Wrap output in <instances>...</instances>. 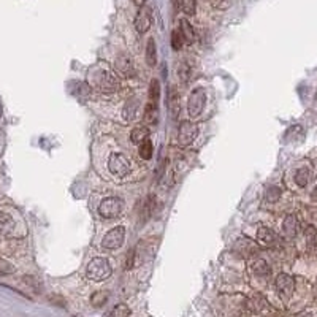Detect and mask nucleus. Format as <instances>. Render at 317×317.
<instances>
[{"label": "nucleus", "instance_id": "1", "mask_svg": "<svg viewBox=\"0 0 317 317\" xmlns=\"http://www.w3.org/2000/svg\"><path fill=\"white\" fill-rule=\"evenodd\" d=\"M113 270H111V265L107 258L103 257H95L92 258L90 262L87 263V268H86V275L90 281H95V282H100V281H105L111 276Z\"/></svg>", "mask_w": 317, "mask_h": 317}, {"label": "nucleus", "instance_id": "2", "mask_svg": "<svg viewBox=\"0 0 317 317\" xmlns=\"http://www.w3.org/2000/svg\"><path fill=\"white\" fill-rule=\"evenodd\" d=\"M108 170L110 173L118 178V179H124L132 170V164L129 161V157L122 152H113L108 159Z\"/></svg>", "mask_w": 317, "mask_h": 317}, {"label": "nucleus", "instance_id": "3", "mask_svg": "<svg viewBox=\"0 0 317 317\" xmlns=\"http://www.w3.org/2000/svg\"><path fill=\"white\" fill-rule=\"evenodd\" d=\"M205 105H206V90L203 87H197L195 90H192V94L189 95V100H187L189 116L192 119L198 118L203 113V110H205Z\"/></svg>", "mask_w": 317, "mask_h": 317}, {"label": "nucleus", "instance_id": "4", "mask_svg": "<svg viewBox=\"0 0 317 317\" xmlns=\"http://www.w3.org/2000/svg\"><path fill=\"white\" fill-rule=\"evenodd\" d=\"M94 79V86L101 90V92H107V94H111L115 92V90L118 89L119 83H118V78L113 75L110 70H98L97 73H94L92 76Z\"/></svg>", "mask_w": 317, "mask_h": 317}, {"label": "nucleus", "instance_id": "5", "mask_svg": "<svg viewBox=\"0 0 317 317\" xmlns=\"http://www.w3.org/2000/svg\"><path fill=\"white\" fill-rule=\"evenodd\" d=\"M124 209V200L119 197H108L101 200L98 206V214L103 219H115Z\"/></svg>", "mask_w": 317, "mask_h": 317}, {"label": "nucleus", "instance_id": "6", "mask_svg": "<svg viewBox=\"0 0 317 317\" xmlns=\"http://www.w3.org/2000/svg\"><path fill=\"white\" fill-rule=\"evenodd\" d=\"M198 137V126L190 121L181 122L179 132H178V143L181 146H189L190 143H194L195 138Z\"/></svg>", "mask_w": 317, "mask_h": 317}, {"label": "nucleus", "instance_id": "7", "mask_svg": "<svg viewBox=\"0 0 317 317\" xmlns=\"http://www.w3.org/2000/svg\"><path fill=\"white\" fill-rule=\"evenodd\" d=\"M124 240H126V229L124 227H115L111 229L105 236L103 240H101V247L105 249H119L122 244H124Z\"/></svg>", "mask_w": 317, "mask_h": 317}, {"label": "nucleus", "instance_id": "8", "mask_svg": "<svg viewBox=\"0 0 317 317\" xmlns=\"http://www.w3.org/2000/svg\"><path fill=\"white\" fill-rule=\"evenodd\" d=\"M151 24H152V11L149 7L144 5L138 10L137 16H135V29H137L138 33H144L149 30Z\"/></svg>", "mask_w": 317, "mask_h": 317}, {"label": "nucleus", "instance_id": "9", "mask_svg": "<svg viewBox=\"0 0 317 317\" xmlns=\"http://www.w3.org/2000/svg\"><path fill=\"white\" fill-rule=\"evenodd\" d=\"M275 286H276V290L281 297H284V298H290L292 297V293L293 290H295V281H293L292 276L286 275V273H281L278 278H276V282H275Z\"/></svg>", "mask_w": 317, "mask_h": 317}, {"label": "nucleus", "instance_id": "10", "mask_svg": "<svg viewBox=\"0 0 317 317\" xmlns=\"http://www.w3.org/2000/svg\"><path fill=\"white\" fill-rule=\"evenodd\" d=\"M16 221L7 213H0V236H15Z\"/></svg>", "mask_w": 317, "mask_h": 317}, {"label": "nucleus", "instance_id": "11", "mask_svg": "<svg viewBox=\"0 0 317 317\" xmlns=\"http://www.w3.org/2000/svg\"><path fill=\"white\" fill-rule=\"evenodd\" d=\"M257 240H258L260 244H263L267 247H275L279 243V236L273 230H271V229L260 227L258 229V233H257Z\"/></svg>", "mask_w": 317, "mask_h": 317}, {"label": "nucleus", "instance_id": "12", "mask_svg": "<svg viewBox=\"0 0 317 317\" xmlns=\"http://www.w3.org/2000/svg\"><path fill=\"white\" fill-rule=\"evenodd\" d=\"M282 233L287 238H295L298 233V219L295 216H287L282 222Z\"/></svg>", "mask_w": 317, "mask_h": 317}, {"label": "nucleus", "instance_id": "13", "mask_svg": "<svg viewBox=\"0 0 317 317\" xmlns=\"http://www.w3.org/2000/svg\"><path fill=\"white\" fill-rule=\"evenodd\" d=\"M116 69H118L121 73L126 75V76H130V75H133V72H135L132 59L129 58V56H126V54L119 56V58L116 59Z\"/></svg>", "mask_w": 317, "mask_h": 317}, {"label": "nucleus", "instance_id": "14", "mask_svg": "<svg viewBox=\"0 0 317 317\" xmlns=\"http://www.w3.org/2000/svg\"><path fill=\"white\" fill-rule=\"evenodd\" d=\"M130 140L135 143V144H143L144 141L149 140V129L148 127H143V126H138L132 130V135H130Z\"/></svg>", "mask_w": 317, "mask_h": 317}, {"label": "nucleus", "instance_id": "15", "mask_svg": "<svg viewBox=\"0 0 317 317\" xmlns=\"http://www.w3.org/2000/svg\"><path fill=\"white\" fill-rule=\"evenodd\" d=\"M311 179V170L308 167H301L295 172V184L298 187H306Z\"/></svg>", "mask_w": 317, "mask_h": 317}, {"label": "nucleus", "instance_id": "16", "mask_svg": "<svg viewBox=\"0 0 317 317\" xmlns=\"http://www.w3.org/2000/svg\"><path fill=\"white\" fill-rule=\"evenodd\" d=\"M140 108V101L138 98H130L126 107H124V118H126L127 121H132L137 118V111Z\"/></svg>", "mask_w": 317, "mask_h": 317}, {"label": "nucleus", "instance_id": "17", "mask_svg": "<svg viewBox=\"0 0 317 317\" xmlns=\"http://www.w3.org/2000/svg\"><path fill=\"white\" fill-rule=\"evenodd\" d=\"M144 121L146 124H157L159 121V105L155 103H149L148 101V105H146L144 108Z\"/></svg>", "mask_w": 317, "mask_h": 317}, {"label": "nucleus", "instance_id": "18", "mask_svg": "<svg viewBox=\"0 0 317 317\" xmlns=\"http://www.w3.org/2000/svg\"><path fill=\"white\" fill-rule=\"evenodd\" d=\"M181 35H183L184 41H187L189 44H192L195 41V32L194 27H192L186 19H181Z\"/></svg>", "mask_w": 317, "mask_h": 317}, {"label": "nucleus", "instance_id": "19", "mask_svg": "<svg viewBox=\"0 0 317 317\" xmlns=\"http://www.w3.org/2000/svg\"><path fill=\"white\" fill-rule=\"evenodd\" d=\"M157 62V48H155V41L154 38L148 40V44H146V64L149 67H155Z\"/></svg>", "mask_w": 317, "mask_h": 317}, {"label": "nucleus", "instance_id": "20", "mask_svg": "<svg viewBox=\"0 0 317 317\" xmlns=\"http://www.w3.org/2000/svg\"><path fill=\"white\" fill-rule=\"evenodd\" d=\"M304 138V132L301 126H292L287 132H286V140L292 141V143H298Z\"/></svg>", "mask_w": 317, "mask_h": 317}, {"label": "nucleus", "instance_id": "21", "mask_svg": "<svg viewBox=\"0 0 317 317\" xmlns=\"http://www.w3.org/2000/svg\"><path fill=\"white\" fill-rule=\"evenodd\" d=\"M167 103H168L170 111H172L173 118H176L178 111H179V97H178V92H176L175 87H172V92H170V95L167 98Z\"/></svg>", "mask_w": 317, "mask_h": 317}, {"label": "nucleus", "instance_id": "22", "mask_svg": "<svg viewBox=\"0 0 317 317\" xmlns=\"http://www.w3.org/2000/svg\"><path fill=\"white\" fill-rule=\"evenodd\" d=\"M304 240H306V246L311 249V251H315L317 249V229L309 225L304 232Z\"/></svg>", "mask_w": 317, "mask_h": 317}, {"label": "nucleus", "instance_id": "23", "mask_svg": "<svg viewBox=\"0 0 317 317\" xmlns=\"http://www.w3.org/2000/svg\"><path fill=\"white\" fill-rule=\"evenodd\" d=\"M159 97H161V84L157 79H152L149 84V103L159 105Z\"/></svg>", "mask_w": 317, "mask_h": 317}, {"label": "nucleus", "instance_id": "24", "mask_svg": "<svg viewBox=\"0 0 317 317\" xmlns=\"http://www.w3.org/2000/svg\"><path fill=\"white\" fill-rule=\"evenodd\" d=\"M107 301H108V292H103V290H98L90 297V303H92V306L95 308H101Z\"/></svg>", "mask_w": 317, "mask_h": 317}, {"label": "nucleus", "instance_id": "25", "mask_svg": "<svg viewBox=\"0 0 317 317\" xmlns=\"http://www.w3.org/2000/svg\"><path fill=\"white\" fill-rule=\"evenodd\" d=\"M108 317H130V309H129L127 304L119 303V304H116V306L111 309Z\"/></svg>", "mask_w": 317, "mask_h": 317}, {"label": "nucleus", "instance_id": "26", "mask_svg": "<svg viewBox=\"0 0 317 317\" xmlns=\"http://www.w3.org/2000/svg\"><path fill=\"white\" fill-rule=\"evenodd\" d=\"M181 10L187 16H194L197 11V0H181Z\"/></svg>", "mask_w": 317, "mask_h": 317}, {"label": "nucleus", "instance_id": "27", "mask_svg": "<svg viewBox=\"0 0 317 317\" xmlns=\"http://www.w3.org/2000/svg\"><path fill=\"white\" fill-rule=\"evenodd\" d=\"M16 271L15 265L8 262L7 258L4 257H0V276H8V275H13Z\"/></svg>", "mask_w": 317, "mask_h": 317}, {"label": "nucleus", "instance_id": "28", "mask_svg": "<svg viewBox=\"0 0 317 317\" xmlns=\"http://www.w3.org/2000/svg\"><path fill=\"white\" fill-rule=\"evenodd\" d=\"M281 194H282V190H281L278 186H270V187L267 189L265 198H267V201H270V203H275V201H278V200L281 198Z\"/></svg>", "mask_w": 317, "mask_h": 317}, {"label": "nucleus", "instance_id": "29", "mask_svg": "<svg viewBox=\"0 0 317 317\" xmlns=\"http://www.w3.org/2000/svg\"><path fill=\"white\" fill-rule=\"evenodd\" d=\"M190 73H192V67L187 64V62H183L179 65V69H178V75L179 78L183 79V83H189V79H190Z\"/></svg>", "mask_w": 317, "mask_h": 317}, {"label": "nucleus", "instance_id": "30", "mask_svg": "<svg viewBox=\"0 0 317 317\" xmlns=\"http://www.w3.org/2000/svg\"><path fill=\"white\" fill-rule=\"evenodd\" d=\"M140 155H141V159H144V161H149L152 157V143L149 140L140 144Z\"/></svg>", "mask_w": 317, "mask_h": 317}, {"label": "nucleus", "instance_id": "31", "mask_svg": "<svg viewBox=\"0 0 317 317\" xmlns=\"http://www.w3.org/2000/svg\"><path fill=\"white\" fill-rule=\"evenodd\" d=\"M183 41H184V38H183V35H181V30H173L172 32V46H173L175 51L181 49Z\"/></svg>", "mask_w": 317, "mask_h": 317}, {"label": "nucleus", "instance_id": "32", "mask_svg": "<svg viewBox=\"0 0 317 317\" xmlns=\"http://www.w3.org/2000/svg\"><path fill=\"white\" fill-rule=\"evenodd\" d=\"M254 271H255V273L258 275V276H267L268 273H270V268H268V265L263 262V260H257V262L254 263Z\"/></svg>", "mask_w": 317, "mask_h": 317}, {"label": "nucleus", "instance_id": "33", "mask_svg": "<svg viewBox=\"0 0 317 317\" xmlns=\"http://www.w3.org/2000/svg\"><path fill=\"white\" fill-rule=\"evenodd\" d=\"M133 260H135V249L127 252V258H126V270H130L133 267Z\"/></svg>", "mask_w": 317, "mask_h": 317}, {"label": "nucleus", "instance_id": "34", "mask_svg": "<svg viewBox=\"0 0 317 317\" xmlns=\"http://www.w3.org/2000/svg\"><path fill=\"white\" fill-rule=\"evenodd\" d=\"M132 2L135 4V5H137V7H144V4H146V0H132Z\"/></svg>", "mask_w": 317, "mask_h": 317}, {"label": "nucleus", "instance_id": "35", "mask_svg": "<svg viewBox=\"0 0 317 317\" xmlns=\"http://www.w3.org/2000/svg\"><path fill=\"white\" fill-rule=\"evenodd\" d=\"M173 5L178 8V5H181V0H173Z\"/></svg>", "mask_w": 317, "mask_h": 317}, {"label": "nucleus", "instance_id": "36", "mask_svg": "<svg viewBox=\"0 0 317 317\" xmlns=\"http://www.w3.org/2000/svg\"><path fill=\"white\" fill-rule=\"evenodd\" d=\"M2 113H4V108H2V103H0V118H2Z\"/></svg>", "mask_w": 317, "mask_h": 317}, {"label": "nucleus", "instance_id": "37", "mask_svg": "<svg viewBox=\"0 0 317 317\" xmlns=\"http://www.w3.org/2000/svg\"><path fill=\"white\" fill-rule=\"evenodd\" d=\"M315 100H317V94H315Z\"/></svg>", "mask_w": 317, "mask_h": 317}]
</instances>
